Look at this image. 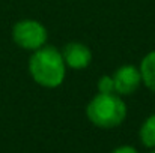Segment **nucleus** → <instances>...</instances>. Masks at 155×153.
<instances>
[{
    "instance_id": "nucleus-1",
    "label": "nucleus",
    "mask_w": 155,
    "mask_h": 153,
    "mask_svg": "<svg viewBox=\"0 0 155 153\" xmlns=\"http://www.w3.org/2000/svg\"><path fill=\"white\" fill-rule=\"evenodd\" d=\"M29 74L41 87H59L66 75V65L62 53L51 45H44L33 51L29 59Z\"/></svg>"
},
{
    "instance_id": "nucleus-2",
    "label": "nucleus",
    "mask_w": 155,
    "mask_h": 153,
    "mask_svg": "<svg viewBox=\"0 0 155 153\" xmlns=\"http://www.w3.org/2000/svg\"><path fill=\"white\" fill-rule=\"evenodd\" d=\"M86 116L95 126L111 129L124 123L127 117V104L122 96L116 93H98L87 104Z\"/></svg>"
},
{
    "instance_id": "nucleus-3",
    "label": "nucleus",
    "mask_w": 155,
    "mask_h": 153,
    "mask_svg": "<svg viewBox=\"0 0 155 153\" xmlns=\"http://www.w3.org/2000/svg\"><path fill=\"white\" fill-rule=\"evenodd\" d=\"M47 38H48V33H47L45 26L32 18L20 20L12 27V39L23 50H39L41 47L45 45Z\"/></svg>"
},
{
    "instance_id": "nucleus-4",
    "label": "nucleus",
    "mask_w": 155,
    "mask_h": 153,
    "mask_svg": "<svg viewBox=\"0 0 155 153\" xmlns=\"http://www.w3.org/2000/svg\"><path fill=\"white\" fill-rule=\"evenodd\" d=\"M114 83V93L119 96L133 95L142 84V74L140 69L134 65H124L114 71L111 75Z\"/></svg>"
},
{
    "instance_id": "nucleus-5",
    "label": "nucleus",
    "mask_w": 155,
    "mask_h": 153,
    "mask_svg": "<svg viewBox=\"0 0 155 153\" xmlns=\"http://www.w3.org/2000/svg\"><path fill=\"white\" fill-rule=\"evenodd\" d=\"M60 53L66 68L71 69H86L92 62V51L86 44L81 42H69Z\"/></svg>"
},
{
    "instance_id": "nucleus-6",
    "label": "nucleus",
    "mask_w": 155,
    "mask_h": 153,
    "mask_svg": "<svg viewBox=\"0 0 155 153\" xmlns=\"http://www.w3.org/2000/svg\"><path fill=\"white\" fill-rule=\"evenodd\" d=\"M139 69L142 74V83L155 93V50L142 59Z\"/></svg>"
},
{
    "instance_id": "nucleus-7",
    "label": "nucleus",
    "mask_w": 155,
    "mask_h": 153,
    "mask_svg": "<svg viewBox=\"0 0 155 153\" xmlns=\"http://www.w3.org/2000/svg\"><path fill=\"white\" fill-rule=\"evenodd\" d=\"M139 137H140V141L143 143V146H146L149 149H155V113L151 114L142 123Z\"/></svg>"
},
{
    "instance_id": "nucleus-8",
    "label": "nucleus",
    "mask_w": 155,
    "mask_h": 153,
    "mask_svg": "<svg viewBox=\"0 0 155 153\" xmlns=\"http://www.w3.org/2000/svg\"><path fill=\"white\" fill-rule=\"evenodd\" d=\"M98 92L100 93H114V83L111 75H103L98 80Z\"/></svg>"
},
{
    "instance_id": "nucleus-9",
    "label": "nucleus",
    "mask_w": 155,
    "mask_h": 153,
    "mask_svg": "<svg viewBox=\"0 0 155 153\" xmlns=\"http://www.w3.org/2000/svg\"><path fill=\"white\" fill-rule=\"evenodd\" d=\"M111 153H139L133 146H119L116 147Z\"/></svg>"
},
{
    "instance_id": "nucleus-10",
    "label": "nucleus",
    "mask_w": 155,
    "mask_h": 153,
    "mask_svg": "<svg viewBox=\"0 0 155 153\" xmlns=\"http://www.w3.org/2000/svg\"><path fill=\"white\" fill-rule=\"evenodd\" d=\"M151 153H155V149H154V150H152V152H151Z\"/></svg>"
}]
</instances>
